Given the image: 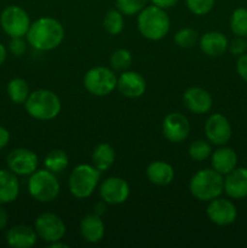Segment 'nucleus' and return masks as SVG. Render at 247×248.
Wrapping results in <instances>:
<instances>
[{
	"label": "nucleus",
	"mask_w": 247,
	"mask_h": 248,
	"mask_svg": "<svg viewBox=\"0 0 247 248\" xmlns=\"http://www.w3.org/2000/svg\"><path fill=\"white\" fill-rule=\"evenodd\" d=\"M27 41L38 51H52L62 44L64 28L53 17H40L31 23L27 31Z\"/></svg>",
	"instance_id": "f257e3e1"
},
{
	"label": "nucleus",
	"mask_w": 247,
	"mask_h": 248,
	"mask_svg": "<svg viewBox=\"0 0 247 248\" xmlns=\"http://www.w3.org/2000/svg\"><path fill=\"white\" fill-rule=\"evenodd\" d=\"M137 28L143 38L152 41H159L169 34L171 19L166 10L155 5L145 6L137 15Z\"/></svg>",
	"instance_id": "f03ea898"
},
{
	"label": "nucleus",
	"mask_w": 247,
	"mask_h": 248,
	"mask_svg": "<svg viewBox=\"0 0 247 248\" xmlns=\"http://www.w3.org/2000/svg\"><path fill=\"white\" fill-rule=\"evenodd\" d=\"M27 113L40 121H50L57 118L62 109V103L53 91L39 89L31 92L24 103Z\"/></svg>",
	"instance_id": "7ed1b4c3"
},
{
	"label": "nucleus",
	"mask_w": 247,
	"mask_h": 248,
	"mask_svg": "<svg viewBox=\"0 0 247 248\" xmlns=\"http://www.w3.org/2000/svg\"><path fill=\"white\" fill-rule=\"evenodd\" d=\"M189 190L196 200L208 202L222 195L224 178L213 169L199 170L189 182Z\"/></svg>",
	"instance_id": "20e7f679"
},
{
	"label": "nucleus",
	"mask_w": 247,
	"mask_h": 248,
	"mask_svg": "<svg viewBox=\"0 0 247 248\" xmlns=\"http://www.w3.org/2000/svg\"><path fill=\"white\" fill-rule=\"evenodd\" d=\"M101 179V171L93 165L81 164L72 170L68 179L69 191L74 198L82 200L93 194Z\"/></svg>",
	"instance_id": "39448f33"
},
{
	"label": "nucleus",
	"mask_w": 247,
	"mask_h": 248,
	"mask_svg": "<svg viewBox=\"0 0 247 248\" xmlns=\"http://www.w3.org/2000/svg\"><path fill=\"white\" fill-rule=\"evenodd\" d=\"M61 184L55 173L48 170H36L29 176L28 193L38 202L48 203L58 198Z\"/></svg>",
	"instance_id": "423d86ee"
},
{
	"label": "nucleus",
	"mask_w": 247,
	"mask_h": 248,
	"mask_svg": "<svg viewBox=\"0 0 247 248\" xmlns=\"http://www.w3.org/2000/svg\"><path fill=\"white\" fill-rule=\"evenodd\" d=\"M118 78L111 68L93 67L86 72L84 77V86L89 93L97 97L110 94L116 89Z\"/></svg>",
	"instance_id": "0eeeda50"
},
{
	"label": "nucleus",
	"mask_w": 247,
	"mask_h": 248,
	"mask_svg": "<svg viewBox=\"0 0 247 248\" xmlns=\"http://www.w3.org/2000/svg\"><path fill=\"white\" fill-rule=\"evenodd\" d=\"M0 26L10 38H23L31 27V18L23 7L10 5L0 15Z\"/></svg>",
	"instance_id": "6e6552de"
},
{
	"label": "nucleus",
	"mask_w": 247,
	"mask_h": 248,
	"mask_svg": "<svg viewBox=\"0 0 247 248\" xmlns=\"http://www.w3.org/2000/svg\"><path fill=\"white\" fill-rule=\"evenodd\" d=\"M34 229L38 234V237L47 244L61 241L67 232L65 223L63 222L62 218L51 212L39 215L34 223Z\"/></svg>",
	"instance_id": "1a4fd4ad"
},
{
	"label": "nucleus",
	"mask_w": 247,
	"mask_h": 248,
	"mask_svg": "<svg viewBox=\"0 0 247 248\" xmlns=\"http://www.w3.org/2000/svg\"><path fill=\"white\" fill-rule=\"evenodd\" d=\"M7 169L16 176H31L38 170L39 157L33 150L17 148L6 156Z\"/></svg>",
	"instance_id": "9d476101"
},
{
	"label": "nucleus",
	"mask_w": 247,
	"mask_h": 248,
	"mask_svg": "<svg viewBox=\"0 0 247 248\" xmlns=\"http://www.w3.org/2000/svg\"><path fill=\"white\" fill-rule=\"evenodd\" d=\"M162 135L169 142L178 144L184 142L190 133V124L185 115L173 111L165 116L162 121Z\"/></svg>",
	"instance_id": "9b49d317"
},
{
	"label": "nucleus",
	"mask_w": 247,
	"mask_h": 248,
	"mask_svg": "<svg viewBox=\"0 0 247 248\" xmlns=\"http://www.w3.org/2000/svg\"><path fill=\"white\" fill-rule=\"evenodd\" d=\"M206 215L213 224L218 227H228L236 220L237 210L232 201L219 196L208 201Z\"/></svg>",
	"instance_id": "f8f14e48"
},
{
	"label": "nucleus",
	"mask_w": 247,
	"mask_h": 248,
	"mask_svg": "<svg viewBox=\"0 0 247 248\" xmlns=\"http://www.w3.org/2000/svg\"><path fill=\"white\" fill-rule=\"evenodd\" d=\"M99 196L107 205H121L130 196V186L121 177H108L99 186Z\"/></svg>",
	"instance_id": "ddd939ff"
},
{
	"label": "nucleus",
	"mask_w": 247,
	"mask_h": 248,
	"mask_svg": "<svg viewBox=\"0 0 247 248\" xmlns=\"http://www.w3.org/2000/svg\"><path fill=\"white\" fill-rule=\"evenodd\" d=\"M205 135L211 144L225 145L232 135L230 121L223 114H212L205 124Z\"/></svg>",
	"instance_id": "4468645a"
},
{
	"label": "nucleus",
	"mask_w": 247,
	"mask_h": 248,
	"mask_svg": "<svg viewBox=\"0 0 247 248\" xmlns=\"http://www.w3.org/2000/svg\"><path fill=\"white\" fill-rule=\"evenodd\" d=\"M116 89L126 98H139L145 93L147 81L139 73L124 70L118 78Z\"/></svg>",
	"instance_id": "2eb2a0df"
},
{
	"label": "nucleus",
	"mask_w": 247,
	"mask_h": 248,
	"mask_svg": "<svg viewBox=\"0 0 247 248\" xmlns=\"http://www.w3.org/2000/svg\"><path fill=\"white\" fill-rule=\"evenodd\" d=\"M183 102L189 111L198 114V115L208 113L213 104V99L210 92L198 86L189 87L184 91Z\"/></svg>",
	"instance_id": "dca6fc26"
},
{
	"label": "nucleus",
	"mask_w": 247,
	"mask_h": 248,
	"mask_svg": "<svg viewBox=\"0 0 247 248\" xmlns=\"http://www.w3.org/2000/svg\"><path fill=\"white\" fill-rule=\"evenodd\" d=\"M224 191L230 199L242 200L247 198V169L236 167L225 174Z\"/></svg>",
	"instance_id": "f3484780"
},
{
	"label": "nucleus",
	"mask_w": 247,
	"mask_h": 248,
	"mask_svg": "<svg viewBox=\"0 0 247 248\" xmlns=\"http://www.w3.org/2000/svg\"><path fill=\"white\" fill-rule=\"evenodd\" d=\"M229 40L223 33L217 31H206L199 40V46L203 55L207 57H220L228 51Z\"/></svg>",
	"instance_id": "a211bd4d"
},
{
	"label": "nucleus",
	"mask_w": 247,
	"mask_h": 248,
	"mask_svg": "<svg viewBox=\"0 0 247 248\" xmlns=\"http://www.w3.org/2000/svg\"><path fill=\"white\" fill-rule=\"evenodd\" d=\"M106 225L101 216L90 213L85 216L80 222V234L82 239L89 244H97L104 237Z\"/></svg>",
	"instance_id": "6ab92c4d"
},
{
	"label": "nucleus",
	"mask_w": 247,
	"mask_h": 248,
	"mask_svg": "<svg viewBox=\"0 0 247 248\" xmlns=\"http://www.w3.org/2000/svg\"><path fill=\"white\" fill-rule=\"evenodd\" d=\"M38 234L35 229L28 225L18 224L12 227L6 232V242L14 248H31L36 244Z\"/></svg>",
	"instance_id": "aec40b11"
},
{
	"label": "nucleus",
	"mask_w": 247,
	"mask_h": 248,
	"mask_svg": "<svg viewBox=\"0 0 247 248\" xmlns=\"http://www.w3.org/2000/svg\"><path fill=\"white\" fill-rule=\"evenodd\" d=\"M211 165L215 171L225 176L237 167V155L234 149L229 147L218 148L211 154Z\"/></svg>",
	"instance_id": "412c9836"
},
{
	"label": "nucleus",
	"mask_w": 247,
	"mask_h": 248,
	"mask_svg": "<svg viewBox=\"0 0 247 248\" xmlns=\"http://www.w3.org/2000/svg\"><path fill=\"white\" fill-rule=\"evenodd\" d=\"M145 174H147L148 181L152 184L157 186H165L171 184L173 181L174 170L169 162L157 160V161H153L152 164L148 165Z\"/></svg>",
	"instance_id": "4be33fe9"
},
{
	"label": "nucleus",
	"mask_w": 247,
	"mask_h": 248,
	"mask_svg": "<svg viewBox=\"0 0 247 248\" xmlns=\"http://www.w3.org/2000/svg\"><path fill=\"white\" fill-rule=\"evenodd\" d=\"M19 195V182L10 170H0V203H11Z\"/></svg>",
	"instance_id": "5701e85b"
},
{
	"label": "nucleus",
	"mask_w": 247,
	"mask_h": 248,
	"mask_svg": "<svg viewBox=\"0 0 247 248\" xmlns=\"http://www.w3.org/2000/svg\"><path fill=\"white\" fill-rule=\"evenodd\" d=\"M92 165L98 171H108L115 162V150L109 143H98L92 150Z\"/></svg>",
	"instance_id": "b1692460"
},
{
	"label": "nucleus",
	"mask_w": 247,
	"mask_h": 248,
	"mask_svg": "<svg viewBox=\"0 0 247 248\" xmlns=\"http://www.w3.org/2000/svg\"><path fill=\"white\" fill-rule=\"evenodd\" d=\"M7 94L15 104H24L31 94L28 82L22 78H15L7 84Z\"/></svg>",
	"instance_id": "393cba45"
},
{
	"label": "nucleus",
	"mask_w": 247,
	"mask_h": 248,
	"mask_svg": "<svg viewBox=\"0 0 247 248\" xmlns=\"http://www.w3.org/2000/svg\"><path fill=\"white\" fill-rule=\"evenodd\" d=\"M68 165H69V157H68L67 153L62 149L51 150L44 159L45 169L53 173H60V172L64 171Z\"/></svg>",
	"instance_id": "a878e982"
},
{
	"label": "nucleus",
	"mask_w": 247,
	"mask_h": 248,
	"mask_svg": "<svg viewBox=\"0 0 247 248\" xmlns=\"http://www.w3.org/2000/svg\"><path fill=\"white\" fill-rule=\"evenodd\" d=\"M125 21H124V15L118 9L109 10L103 18V27L106 31L110 35H119L123 31Z\"/></svg>",
	"instance_id": "bb28decb"
},
{
	"label": "nucleus",
	"mask_w": 247,
	"mask_h": 248,
	"mask_svg": "<svg viewBox=\"0 0 247 248\" xmlns=\"http://www.w3.org/2000/svg\"><path fill=\"white\" fill-rule=\"evenodd\" d=\"M230 29L235 36L247 38V9L237 7L230 16Z\"/></svg>",
	"instance_id": "cd10ccee"
},
{
	"label": "nucleus",
	"mask_w": 247,
	"mask_h": 248,
	"mask_svg": "<svg viewBox=\"0 0 247 248\" xmlns=\"http://www.w3.org/2000/svg\"><path fill=\"white\" fill-rule=\"evenodd\" d=\"M189 156L195 161H205L212 154V147L208 140H196L189 145L188 149Z\"/></svg>",
	"instance_id": "c85d7f7f"
},
{
	"label": "nucleus",
	"mask_w": 247,
	"mask_h": 248,
	"mask_svg": "<svg viewBox=\"0 0 247 248\" xmlns=\"http://www.w3.org/2000/svg\"><path fill=\"white\" fill-rule=\"evenodd\" d=\"M199 41V34L195 29L189 28H182L174 34V43L178 47L182 48H190L195 46Z\"/></svg>",
	"instance_id": "c756f323"
},
{
	"label": "nucleus",
	"mask_w": 247,
	"mask_h": 248,
	"mask_svg": "<svg viewBox=\"0 0 247 248\" xmlns=\"http://www.w3.org/2000/svg\"><path fill=\"white\" fill-rule=\"evenodd\" d=\"M149 0H116V9L124 16H136L148 5Z\"/></svg>",
	"instance_id": "7c9ffc66"
},
{
	"label": "nucleus",
	"mask_w": 247,
	"mask_h": 248,
	"mask_svg": "<svg viewBox=\"0 0 247 248\" xmlns=\"http://www.w3.org/2000/svg\"><path fill=\"white\" fill-rule=\"evenodd\" d=\"M132 63V55L126 48H119L114 51L110 56V67L113 70H124L127 69Z\"/></svg>",
	"instance_id": "2f4dec72"
},
{
	"label": "nucleus",
	"mask_w": 247,
	"mask_h": 248,
	"mask_svg": "<svg viewBox=\"0 0 247 248\" xmlns=\"http://www.w3.org/2000/svg\"><path fill=\"white\" fill-rule=\"evenodd\" d=\"M216 0H185V5L191 14L196 16H205L215 6Z\"/></svg>",
	"instance_id": "473e14b6"
},
{
	"label": "nucleus",
	"mask_w": 247,
	"mask_h": 248,
	"mask_svg": "<svg viewBox=\"0 0 247 248\" xmlns=\"http://www.w3.org/2000/svg\"><path fill=\"white\" fill-rule=\"evenodd\" d=\"M228 51H229L232 55L239 56L244 55L247 51V39L244 36H235L232 40L229 41V45H228Z\"/></svg>",
	"instance_id": "72a5a7b5"
},
{
	"label": "nucleus",
	"mask_w": 247,
	"mask_h": 248,
	"mask_svg": "<svg viewBox=\"0 0 247 248\" xmlns=\"http://www.w3.org/2000/svg\"><path fill=\"white\" fill-rule=\"evenodd\" d=\"M9 50L12 55L21 57L27 51V43L23 38H11L9 43Z\"/></svg>",
	"instance_id": "f704fd0d"
},
{
	"label": "nucleus",
	"mask_w": 247,
	"mask_h": 248,
	"mask_svg": "<svg viewBox=\"0 0 247 248\" xmlns=\"http://www.w3.org/2000/svg\"><path fill=\"white\" fill-rule=\"evenodd\" d=\"M236 73L244 81L247 82V53H244V55L237 57Z\"/></svg>",
	"instance_id": "c9c22d12"
},
{
	"label": "nucleus",
	"mask_w": 247,
	"mask_h": 248,
	"mask_svg": "<svg viewBox=\"0 0 247 248\" xmlns=\"http://www.w3.org/2000/svg\"><path fill=\"white\" fill-rule=\"evenodd\" d=\"M150 2H152L153 5H155V6L160 7V9L167 10L176 6L178 0H150Z\"/></svg>",
	"instance_id": "e433bc0d"
},
{
	"label": "nucleus",
	"mask_w": 247,
	"mask_h": 248,
	"mask_svg": "<svg viewBox=\"0 0 247 248\" xmlns=\"http://www.w3.org/2000/svg\"><path fill=\"white\" fill-rule=\"evenodd\" d=\"M10 142V132L6 127L0 126V150L4 149Z\"/></svg>",
	"instance_id": "4c0bfd02"
},
{
	"label": "nucleus",
	"mask_w": 247,
	"mask_h": 248,
	"mask_svg": "<svg viewBox=\"0 0 247 248\" xmlns=\"http://www.w3.org/2000/svg\"><path fill=\"white\" fill-rule=\"evenodd\" d=\"M7 222H9V215H7L6 210L0 207V232H2L6 228Z\"/></svg>",
	"instance_id": "58836bf2"
},
{
	"label": "nucleus",
	"mask_w": 247,
	"mask_h": 248,
	"mask_svg": "<svg viewBox=\"0 0 247 248\" xmlns=\"http://www.w3.org/2000/svg\"><path fill=\"white\" fill-rule=\"evenodd\" d=\"M93 210H94L93 213H96V215L98 216H102L103 213H106L107 211V202H104L103 200H101L99 202H97L96 205H94Z\"/></svg>",
	"instance_id": "ea45409f"
},
{
	"label": "nucleus",
	"mask_w": 247,
	"mask_h": 248,
	"mask_svg": "<svg viewBox=\"0 0 247 248\" xmlns=\"http://www.w3.org/2000/svg\"><path fill=\"white\" fill-rule=\"evenodd\" d=\"M6 56H7V50L1 43H0V65L5 62L6 60Z\"/></svg>",
	"instance_id": "a19ab883"
},
{
	"label": "nucleus",
	"mask_w": 247,
	"mask_h": 248,
	"mask_svg": "<svg viewBox=\"0 0 247 248\" xmlns=\"http://www.w3.org/2000/svg\"><path fill=\"white\" fill-rule=\"evenodd\" d=\"M48 247L50 248H68L67 244H61L60 241H56V242H51V244H48Z\"/></svg>",
	"instance_id": "79ce46f5"
}]
</instances>
